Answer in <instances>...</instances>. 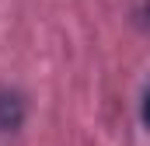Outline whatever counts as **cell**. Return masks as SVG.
I'll list each match as a JSON object with an SVG mask.
<instances>
[{
    "mask_svg": "<svg viewBox=\"0 0 150 146\" xmlns=\"http://www.w3.org/2000/svg\"><path fill=\"white\" fill-rule=\"evenodd\" d=\"M25 122V98L14 91H0V132H18Z\"/></svg>",
    "mask_w": 150,
    "mask_h": 146,
    "instance_id": "1",
    "label": "cell"
},
{
    "mask_svg": "<svg viewBox=\"0 0 150 146\" xmlns=\"http://www.w3.org/2000/svg\"><path fill=\"white\" fill-rule=\"evenodd\" d=\"M140 118H143V125L150 129V87L143 91V101H140Z\"/></svg>",
    "mask_w": 150,
    "mask_h": 146,
    "instance_id": "2",
    "label": "cell"
},
{
    "mask_svg": "<svg viewBox=\"0 0 150 146\" xmlns=\"http://www.w3.org/2000/svg\"><path fill=\"white\" fill-rule=\"evenodd\" d=\"M143 18H147V25H150V0L143 4Z\"/></svg>",
    "mask_w": 150,
    "mask_h": 146,
    "instance_id": "3",
    "label": "cell"
}]
</instances>
